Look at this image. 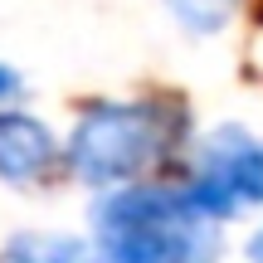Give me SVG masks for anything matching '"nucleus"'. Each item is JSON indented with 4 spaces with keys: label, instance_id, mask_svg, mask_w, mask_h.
Segmentation results:
<instances>
[{
    "label": "nucleus",
    "instance_id": "1",
    "mask_svg": "<svg viewBox=\"0 0 263 263\" xmlns=\"http://www.w3.org/2000/svg\"><path fill=\"white\" fill-rule=\"evenodd\" d=\"M98 254L107 263H215L219 234L185 195L156 185L117 190L98 205Z\"/></svg>",
    "mask_w": 263,
    "mask_h": 263
},
{
    "label": "nucleus",
    "instance_id": "6",
    "mask_svg": "<svg viewBox=\"0 0 263 263\" xmlns=\"http://www.w3.org/2000/svg\"><path fill=\"white\" fill-rule=\"evenodd\" d=\"M166 5H171V15L185 29H195V34H215V29L234 15V0H166Z\"/></svg>",
    "mask_w": 263,
    "mask_h": 263
},
{
    "label": "nucleus",
    "instance_id": "7",
    "mask_svg": "<svg viewBox=\"0 0 263 263\" xmlns=\"http://www.w3.org/2000/svg\"><path fill=\"white\" fill-rule=\"evenodd\" d=\"M249 263H263V229L254 234V244H249Z\"/></svg>",
    "mask_w": 263,
    "mask_h": 263
},
{
    "label": "nucleus",
    "instance_id": "3",
    "mask_svg": "<svg viewBox=\"0 0 263 263\" xmlns=\"http://www.w3.org/2000/svg\"><path fill=\"white\" fill-rule=\"evenodd\" d=\"M185 200L200 210V215L219 219V215H234L244 205H263V190H258V141L239 127H219L205 137L195 161V176H190Z\"/></svg>",
    "mask_w": 263,
    "mask_h": 263
},
{
    "label": "nucleus",
    "instance_id": "2",
    "mask_svg": "<svg viewBox=\"0 0 263 263\" xmlns=\"http://www.w3.org/2000/svg\"><path fill=\"white\" fill-rule=\"evenodd\" d=\"M180 137V112L161 98L141 103H93L73 127L68 171L83 185H117L166 156Z\"/></svg>",
    "mask_w": 263,
    "mask_h": 263
},
{
    "label": "nucleus",
    "instance_id": "9",
    "mask_svg": "<svg viewBox=\"0 0 263 263\" xmlns=\"http://www.w3.org/2000/svg\"><path fill=\"white\" fill-rule=\"evenodd\" d=\"M258 190H263V146H258Z\"/></svg>",
    "mask_w": 263,
    "mask_h": 263
},
{
    "label": "nucleus",
    "instance_id": "8",
    "mask_svg": "<svg viewBox=\"0 0 263 263\" xmlns=\"http://www.w3.org/2000/svg\"><path fill=\"white\" fill-rule=\"evenodd\" d=\"M10 88H15V73H10V68H5V64H0V98H5V93H10Z\"/></svg>",
    "mask_w": 263,
    "mask_h": 263
},
{
    "label": "nucleus",
    "instance_id": "4",
    "mask_svg": "<svg viewBox=\"0 0 263 263\" xmlns=\"http://www.w3.org/2000/svg\"><path fill=\"white\" fill-rule=\"evenodd\" d=\"M54 166V132L29 112H0V180L29 185Z\"/></svg>",
    "mask_w": 263,
    "mask_h": 263
},
{
    "label": "nucleus",
    "instance_id": "5",
    "mask_svg": "<svg viewBox=\"0 0 263 263\" xmlns=\"http://www.w3.org/2000/svg\"><path fill=\"white\" fill-rule=\"evenodd\" d=\"M0 263H107L98 254V244L68 234H15L0 249Z\"/></svg>",
    "mask_w": 263,
    "mask_h": 263
}]
</instances>
